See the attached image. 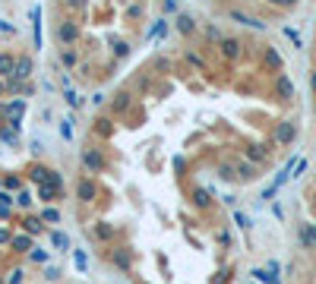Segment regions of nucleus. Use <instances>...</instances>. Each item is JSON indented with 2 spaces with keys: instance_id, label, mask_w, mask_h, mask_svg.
<instances>
[{
  "instance_id": "10",
  "label": "nucleus",
  "mask_w": 316,
  "mask_h": 284,
  "mask_svg": "<svg viewBox=\"0 0 316 284\" xmlns=\"http://www.w3.org/2000/svg\"><path fill=\"white\" fill-rule=\"evenodd\" d=\"M7 67H10V57H0V73H4ZM4 76H7V73H4Z\"/></svg>"
},
{
  "instance_id": "5",
  "label": "nucleus",
  "mask_w": 316,
  "mask_h": 284,
  "mask_svg": "<svg viewBox=\"0 0 316 284\" xmlns=\"http://www.w3.org/2000/svg\"><path fill=\"white\" fill-rule=\"evenodd\" d=\"M221 51H225V57H237V54H240V45L234 41V38H225V41H221Z\"/></svg>"
},
{
  "instance_id": "4",
  "label": "nucleus",
  "mask_w": 316,
  "mask_h": 284,
  "mask_svg": "<svg viewBox=\"0 0 316 284\" xmlns=\"http://www.w3.org/2000/svg\"><path fill=\"white\" fill-rule=\"evenodd\" d=\"M16 76H19V79L32 76V60H29V57H19V63H16Z\"/></svg>"
},
{
  "instance_id": "8",
  "label": "nucleus",
  "mask_w": 316,
  "mask_h": 284,
  "mask_svg": "<svg viewBox=\"0 0 316 284\" xmlns=\"http://www.w3.org/2000/svg\"><path fill=\"white\" fill-rule=\"evenodd\" d=\"M60 133H64V139H70V136H73V133H70V120H64V123H60Z\"/></svg>"
},
{
  "instance_id": "12",
  "label": "nucleus",
  "mask_w": 316,
  "mask_h": 284,
  "mask_svg": "<svg viewBox=\"0 0 316 284\" xmlns=\"http://www.w3.org/2000/svg\"><path fill=\"white\" fill-rule=\"evenodd\" d=\"M313 89H316V73H313Z\"/></svg>"
},
{
  "instance_id": "6",
  "label": "nucleus",
  "mask_w": 316,
  "mask_h": 284,
  "mask_svg": "<svg viewBox=\"0 0 316 284\" xmlns=\"http://www.w3.org/2000/svg\"><path fill=\"white\" fill-rule=\"evenodd\" d=\"M177 26H180V32H193V29H196V23H193L190 16H180V19H177Z\"/></svg>"
},
{
  "instance_id": "3",
  "label": "nucleus",
  "mask_w": 316,
  "mask_h": 284,
  "mask_svg": "<svg viewBox=\"0 0 316 284\" xmlns=\"http://www.w3.org/2000/svg\"><path fill=\"white\" fill-rule=\"evenodd\" d=\"M294 133H297V126H294V123H282V126H278V142H291V139H294Z\"/></svg>"
},
{
  "instance_id": "1",
  "label": "nucleus",
  "mask_w": 316,
  "mask_h": 284,
  "mask_svg": "<svg viewBox=\"0 0 316 284\" xmlns=\"http://www.w3.org/2000/svg\"><path fill=\"white\" fill-rule=\"evenodd\" d=\"M32 35H35V48H41V10L32 7Z\"/></svg>"
},
{
  "instance_id": "9",
  "label": "nucleus",
  "mask_w": 316,
  "mask_h": 284,
  "mask_svg": "<svg viewBox=\"0 0 316 284\" xmlns=\"http://www.w3.org/2000/svg\"><path fill=\"white\" fill-rule=\"evenodd\" d=\"M177 10V0H164V13H174Z\"/></svg>"
},
{
  "instance_id": "11",
  "label": "nucleus",
  "mask_w": 316,
  "mask_h": 284,
  "mask_svg": "<svg viewBox=\"0 0 316 284\" xmlns=\"http://www.w3.org/2000/svg\"><path fill=\"white\" fill-rule=\"evenodd\" d=\"M275 4H294V0H275Z\"/></svg>"
},
{
  "instance_id": "2",
  "label": "nucleus",
  "mask_w": 316,
  "mask_h": 284,
  "mask_svg": "<svg viewBox=\"0 0 316 284\" xmlns=\"http://www.w3.org/2000/svg\"><path fill=\"white\" fill-rule=\"evenodd\" d=\"M275 89H278V95L288 101V98H294V82L288 79V76H278V82H275Z\"/></svg>"
},
{
  "instance_id": "7",
  "label": "nucleus",
  "mask_w": 316,
  "mask_h": 284,
  "mask_svg": "<svg viewBox=\"0 0 316 284\" xmlns=\"http://www.w3.org/2000/svg\"><path fill=\"white\" fill-rule=\"evenodd\" d=\"M164 32H168V23H158L152 32H149V38H155V35H164Z\"/></svg>"
}]
</instances>
